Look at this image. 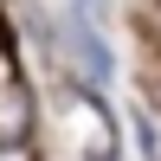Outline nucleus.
<instances>
[{
  "mask_svg": "<svg viewBox=\"0 0 161 161\" xmlns=\"http://www.w3.org/2000/svg\"><path fill=\"white\" fill-rule=\"evenodd\" d=\"M84 161H116V148H90V155H84Z\"/></svg>",
  "mask_w": 161,
  "mask_h": 161,
  "instance_id": "f257e3e1",
  "label": "nucleus"
}]
</instances>
